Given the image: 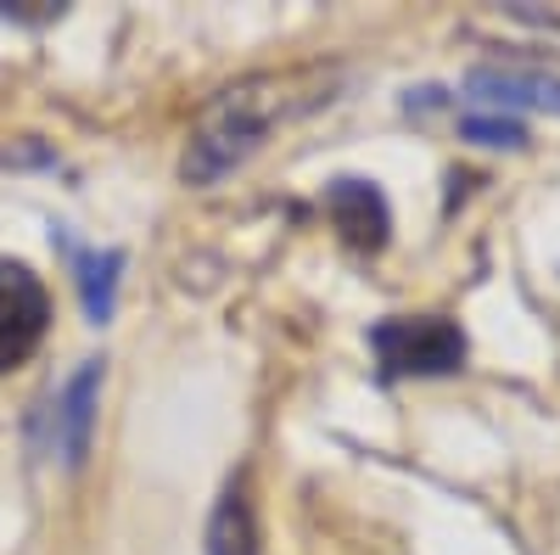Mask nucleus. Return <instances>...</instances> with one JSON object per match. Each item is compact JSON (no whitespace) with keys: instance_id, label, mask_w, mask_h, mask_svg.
Wrapping results in <instances>:
<instances>
[{"instance_id":"nucleus-1","label":"nucleus","mask_w":560,"mask_h":555,"mask_svg":"<svg viewBox=\"0 0 560 555\" xmlns=\"http://www.w3.org/2000/svg\"><path fill=\"white\" fill-rule=\"evenodd\" d=\"M382 377H448L465 365V337L448 320H387L370 332Z\"/></svg>"},{"instance_id":"nucleus-7","label":"nucleus","mask_w":560,"mask_h":555,"mask_svg":"<svg viewBox=\"0 0 560 555\" xmlns=\"http://www.w3.org/2000/svg\"><path fill=\"white\" fill-rule=\"evenodd\" d=\"M208 550L213 555H258V533H253V505L242 488H230L219 517H213V533H208Z\"/></svg>"},{"instance_id":"nucleus-4","label":"nucleus","mask_w":560,"mask_h":555,"mask_svg":"<svg viewBox=\"0 0 560 555\" xmlns=\"http://www.w3.org/2000/svg\"><path fill=\"white\" fill-rule=\"evenodd\" d=\"M325 208H331L337 230L359 253H376L387 242V203L370 180H337L331 192H325Z\"/></svg>"},{"instance_id":"nucleus-10","label":"nucleus","mask_w":560,"mask_h":555,"mask_svg":"<svg viewBox=\"0 0 560 555\" xmlns=\"http://www.w3.org/2000/svg\"><path fill=\"white\" fill-rule=\"evenodd\" d=\"M7 18H18V23H51V18H62V7H51V0H7V7H0Z\"/></svg>"},{"instance_id":"nucleus-3","label":"nucleus","mask_w":560,"mask_h":555,"mask_svg":"<svg viewBox=\"0 0 560 555\" xmlns=\"http://www.w3.org/2000/svg\"><path fill=\"white\" fill-rule=\"evenodd\" d=\"M45 320H51V298H45V287L23 264L0 258V370L23 365L39 348Z\"/></svg>"},{"instance_id":"nucleus-5","label":"nucleus","mask_w":560,"mask_h":555,"mask_svg":"<svg viewBox=\"0 0 560 555\" xmlns=\"http://www.w3.org/2000/svg\"><path fill=\"white\" fill-rule=\"evenodd\" d=\"M57 247L73 258V269H79V292H84V314L102 320L113 314V292H118V269H124V253H84L68 230H57Z\"/></svg>"},{"instance_id":"nucleus-6","label":"nucleus","mask_w":560,"mask_h":555,"mask_svg":"<svg viewBox=\"0 0 560 555\" xmlns=\"http://www.w3.org/2000/svg\"><path fill=\"white\" fill-rule=\"evenodd\" d=\"M471 96L493 107H560V84L555 79H527V73H477Z\"/></svg>"},{"instance_id":"nucleus-2","label":"nucleus","mask_w":560,"mask_h":555,"mask_svg":"<svg viewBox=\"0 0 560 555\" xmlns=\"http://www.w3.org/2000/svg\"><path fill=\"white\" fill-rule=\"evenodd\" d=\"M264 124H269V113H253V90H230V96L208 113L202 135L191 141L185 174H191V180H219L230 163H242L258 147Z\"/></svg>"},{"instance_id":"nucleus-9","label":"nucleus","mask_w":560,"mask_h":555,"mask_svg":"<svg viewBox=\"0 0 560 555\" xmlns=\"http://www.w3.org/2000/svg\"><path fill=\"white\" fill-rule=\"evenodd\" d=\"M465 135H477V141H488V147H516L522 141V124L516 118H482V113H471L465 118Z\"/></svg>"},{"instance_id":"nucleus-8","label":"nucleus","mask_w":560,"mask_h":555,"mask_svg":"<svg viewBox=\"0 0 560 555\" xmlns=\"http://www.w3.org/2000/svg\"><path fill=\"white\" fill-rule=\"evenodd\" d=\"M96 382H102V365H84L79 370V382L68 388V438H62V449H68V460H79L84 454V432H90V398H96Z\"/></svg>"}]
</instances>
